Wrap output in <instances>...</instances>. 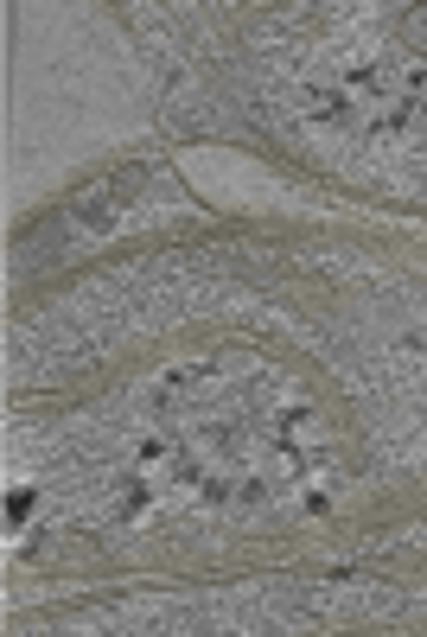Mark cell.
I'll return each mask as SVG.
<instances>
[{"label": "cell", "instance_id": "obj_1", "mask_svg": "<svg viewBox=\"0 0 427 637\" xmlns=\"http://www.w3.org/2000/svg\"><path fill=\"white\" fill-rule=\"evenodd\" d=\"M408 39H415V45H427V7L415 13V20H408Z\"/></svg>", "mask_w": 427, "mask_h": 637}]
</instances>
